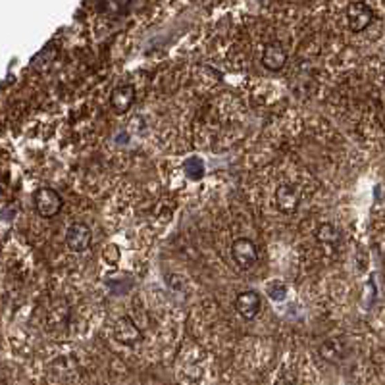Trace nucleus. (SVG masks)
<instances>
[{
  "label": "nucleus",
  "mask_w": 385,
  "mask_h": 385,
  "mask_svg": "<svg viewBox=\"0 0 385 385\" xmlns=\"http://www.w3.org/2000/svg\"><path fill=\"white\" fill-rule=\"evenodd\" d=\"M33 203H35L37 214L41 218H54L62 210V197L60 193H56L50 187H41L33 195Z\"/></svg>",
  "instance_id": "nucleus-1"
},
{
  "label": "nucleus",
  "mask_w": 385,
  "mask_h": 385,
  "mask_svg": "<svg viewBox=\"0 0 385 385\" xmlns=\"http://www.w3.org/2000/svg\"><path fill=\"white\" fill-rule=\"evenodd\" d=\"M232 256L233 262L239 266L241 270H249L256 264L259 260V251L254 247V243L247 237H241V239H235L232 245Z\"/></svg>",
  "instance_id": "nucleus-2"
},
{
  "label": "nucleus",
  "mask_w": 385,
  "mask_h": 385,
  "mask_svg": "<svg viewBox=\"0 0 385 385\" xmlns=\"http://www.w3.org/2000/svg\"><path fill=\"white\" fill-rule=\"evenodd\" d=\"M93 243L91 227L83 222H73L66 232V245L73 252H85Z\"/></svg>",
  "instance_id": "nucleus-3"
},
{
  "label": "nucleus",
  "mask_w": 385,
  "mask_h": 385,
  "mask_svg": "<svg viewBox=\"0 0 385 385\" xmlns=\"http://www.w3.org/2000/svg\"><path fill=\"white\" fill-rule=\"evenodd\" d=\"M374 19V12L368 6L366 2H350L347 6V24L350 31L360 33L364 31Z\"/></svg>",
  "instance_id": "nucleus-4"
},
{
  "label": "nucleus",
  "mask_w": 385,
  "mask_h": 385,
  "mask_svg": "<svg viewBox=\"0 0 385 385\" xmlns=\"http://www.w3.org/2000/svg\"><path fill=\"white\" fill-rule=\"evenodd\" d=\"M114 337L116 341H120L122 345H129L133 347L139 341L143 339V333L137 328V323L129 318V316H122L118 318L116 323H114Z\"/></svg>",
  "instance_id": "nucleus-5"
},
{
  "label": "nucleus",
  "mask_w": 385,
  "mask_h": 385,
  "mask_svg": "<svg viewBox=\"0 0 385 385\" xmlns=\"http://www.w3.org/2000/svg\"><path fill=\"white\" fill-rule=\"evenodd\" d=\"M262 308V299L256 291H243L235 299V310L239 312L241 318L245 320H252L256 318Z\"/></svg>",
  "instance_id": "nucleus-6"
},
{
  "label": "nucleus",
  "mask_w": 385,
  "mask_h": 385,
  "mask_svg": "<svg viewBox=\"0 0 385 385\" xmlns=\"http://www.w3.org/2000/svg\"><path fill=\"white\" fill-rule=\"evenodd\" d=\"M274 203H276V206H278L279 212H283V214H293L297 208H299V203H301V198H299L297 191L291 187V185H287V183H281V185L276 189Z\"/></svg>",
  "instance_id": "nucleus-7"
},
{
  "label": "nucleus",
  "mask_w": 385,
  "mask_h": 385,
  "mask_svg": "<svg viewBox=\"0 0 385 385\" xmlns=\"http://www.w3.org/2000/svg\"><path fill=\"white\" fill-rule=\"evenodd\" d=\"M133 102H135V87L133 85H129V83H124V85L114 87L112 95H110V104H112V108L116 110L118 114L127 112L129 108L133 106Z\"/></svg>",
  "instance_id": "nucleus-8"
},
{
  "label": "nucleus",
  "mask_w": 385,
  "mask_h": 385,
  "mask_svg": "<svg viewBox=\"0 0 385 385\" xmlns=\"http://www.w3.org/2000/svg\"><path fill=\"white\" fill-rule=\"evenodd\" d=\"M262 66L270 70V72H279L287 62V54L283 50V46L279 43H268L264 46V53H262Z\"/></svg>",
  "instance_id": "nucleus-9"
},
{
  "label": "nucleus",
  "mask_w": 385,
  "mask_h": 385,
  "mask_svg": "<svg viewBox=\"0 0 385 385\" xmlns=\"http://www.w3.org/2000/svg\"><path fill=\"white\" fill-rule=\"evenodd\" d=\"M316 241L322 243V245H330V247H337L341 241V233L339 229L333 224H320L316 227Z\"/></svg>",
  "instance_id": "nucleus-10"
},
{
  "label": "nucleus",
  "mask_w": 385,
  "mask_h": 385,
  "mask_svg": "<svg viewBox=\"0 0 385 385\" xmlns=\"http://www.w3.org/2000/svg\"><path fill=\"white\" fill-rule=\"evenodd\" d=\"M106 285L112 289V293H116V295H124L127 293L131 285H133V279L129 274H108L106 278Z\"/></svg>",
  "instance_id": "nucleus-11"
},
{
  "label": "nucleus",
  "mask_w": 385,
  "mask_h": 385,
  "mask_svg": "<svg viewBox=\"0 0 385 385\" xmlns=\"http://www.w3.org/2000/svg\"><path fill=\"white\" fill-rule=\"evenodd\" d=\"M183 171H185V176H187L189 180L198 181L205 176V162H203V158H198V156H191V158L183 162Z\"/></svg>",
  "instance_id": "nucleus-12"
},
{
  "label": "nucleus",
  "mask_w": 385,
  "mask_h": 385,
  "mask_svg": "<svg viewBox=\"0 0 385 385\" xmlns=\"http://www.w3.org/2000/svg\"><path fill=\"white\" fill-rule=\"evenodd\" d=\"M268 295L274 299V301H283L287 297V289L281 281H276V283H270L268 285Z\"/></svg>",
  "instance_id": "nucleus-13"
},
{
  "label": "nucleus",
  "mask_w": 385,
  "mask_h": 385,
  "mask_svg": "<svg viewBox=\"0 0 385 385\" xmlns=\"http://www.w3.org/2000/svg\"><path fill=\"white\" fill-rule=\"evenodd\" d=\"M102 254H104V260H106L108 264H116L118 260H120V249H118L116 245H108Z\"/></svg>",
  "instance_id": "nucleus-14"
}]
</instances>
